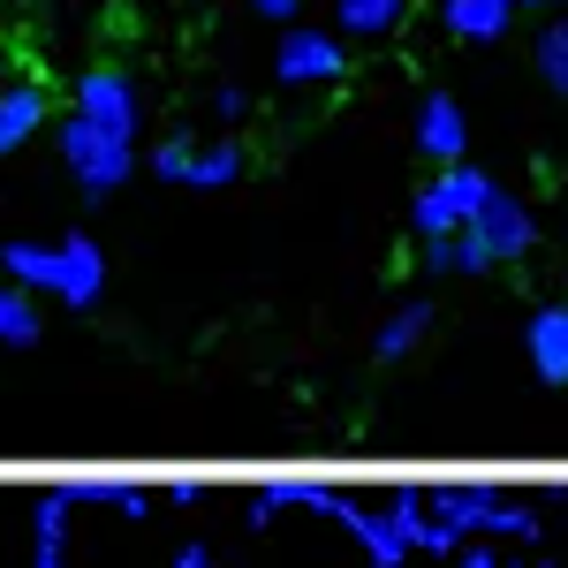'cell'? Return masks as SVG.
Instances as JSON below:
<instances>
[{
	"instance_id": "cell-12",
	"label": "cell",
	"mask_w": 568,
	"mask_h": 568,
	"mask_svg": "<svg viewBox=\"0 0 568 568\" xmlns=\"http://www.w3.org/2000/svg\"><path fill=\"white\" fill-rule=\"evenodd\" d=\"M417 258H425V273H447V281H478V273H493V251L478 243V227H455V235H433V243H417Z\"/></svg>"
},
{
	"instance_id": "cell-19",
	"label": "cell",
	"mask_w": 568,
	"mask_h": 568,
	"mask_svg": "<svg viewBox=\"0 0 568 568\" xmlns=\"http://www.w3.org/2000/svg\"><path fill=\"white\" fill-rule=\"evenodd\" d=\"M190 160H197V136L190 130H175V136L152 144V175L160 182H182V190H190Z\"/></svg>"
},
{
	"instance_id": "cell-16",
	"label": "cell",
	"mask_w": 568,
	"mask_h": 568,
	"mask_svg": "<svg viewBox=\"0 0 568 568\" xmlns=\"http://www.w3.org/2000/svg\"><path fill=\"white\" fill-rule=\"evenodd\" d=\"M425 334H433V304H402V311L387 318V326H379V342H372V349L387 356V364H402V356L417 349Z\"/></svg>"
},
{
	"instance_id": "cell-2",
	"label": "cell",
	"mask_w": 568,
	"mask_h": 568,
	"mask_svg": "<svg viewBox=\"0 0 568 568\" xmlns=\"http://www.w3.org/2000/svg\"><path fill=\"white\" fill-rule=\"evenodd\" d=\"M281 508H318V516H334V524L349 530L356 546L372 554V568H402L417 546H409V530L394 524V516H372V508H356L349 493H334V485H296V478H281V485H265L258 500H251V524H273Z\"/></svg>"
},
{
	"instance_id": "cell-18",
	"label": "cell",
	"mask_w": 568,
	"mask_h": 568,
	"mask_svg": "<svg viewBox=\"0 0 568 568\" xmlns=\"http://www.w3.org/2000/svg\"><path fill=\"white\" fill-rule=\"evenodd\" d=\"M530 61H538V77L568 99V16H554L546 31H538V45H530Z\"/></svg>"
},
{
	"instance_id": "cell-10",
	"label": "cell",
	"mask_w": 568,
	"mask_h": 568,
	"mask_svg": "<svg viewBox=\"0 0 568 568\" xmlns=\"http://www.w3.org/2000/svg\"><path fill=\"white\" fill-rule=\"evenodd\" d=\"M39 130H53V99H45V84H0V160L8 152H23Z\"/></svg>"
},
{
	"instance_id": "cell-5",
	"label": "cell",
	"mask_w": 568,
	"mask_h": 568,
	"mask_svg": "<svg viewBox=\"0 0 568 568\" xmlns=\"http://www.w3.org/2000/svg\"><path fill=\"white\" fill-rule=\"evenodd\" d=\"M433 516L455 524L463 538H470V530H500V538L538 546V516H530V508H508L493 485H433Z\"/></svg>"
},
{
	"instance_id": "cell-14",
	"label": "cell",
	"mask_w": 568,
	"mask_h": 568,
	"mask_svg": "<svg viewBox=\"0 0 568 568\" xmlns=\"http://www.w3.org/2000/svg\"><path fill=\"white\" fill-rule=\"evenodd\" d=\"M402 16H409V0H334L342 39H387V31H402Z\"/></svg>"
},
{
	"instance_id": "cell-1",
	"label": "cell",
	"mask_w": 568,
	"mask_h": 568,
	"mask_svg": "<svg viewBox=\"0 0 568 568\" xmlns=\"http://www.w3.org/2000/svg\"><path fill=\"white\" fill-rule=\"evenodd\" d=\"M0 273L31 296H53L69 311H91L106 296V251L91 235H61V243H0Z\"/></svg>"
},
{
	"instance_id": "cell-7",
	"label": "cell",
	"mask_w": 568,
	"mask_h": 568,
	"mask_svg": "<svg viewBox=\"0 0 568 568\" xmlns=\"http://www.w3.org/2000/svg\"><path fill=\"white\" fill-rule=\"evenodd\" d=\"M77 114L99 122L106 136H130L136 144V130H144V91H136L122 69H84V77H77Z\"/></svg>"
},
{
	"instance_id": "cell-22",
	"label": "cell",
	"mask_w": 568,
	"mask_h": 568,
	"mask_svg": "<svg viewBox=\"0 0 568 568\" xmlns=\"http://www.w3.org/2000/svg\"><path fill=\"white\" fill-rule=\"evenodd\" d=\"M463 568H508V561H500L493 546H463Z\"/></svg>"
},
{
	"instance_id": "cell-13",
	"label": "cell",
	"mask_w": 568,
	"mask_h": 568,
	"mask_svg": "<svg viewBox=\"0 0 568 568\" xmlns=\"http://www.w3.org/2000/svg\"><path fill=\"white\" fill-rule=\"evenodd\" d=\"M439 23H447V39H463V45H493L516 23V0H439Z\"/></svg>"
},
{
	"instance_id": "cell-24",
	"label": "cell",
	"mask_w": 568,
	"mask_h": 568,
	"mask_svg": "<svg viewBox=\"0 0 568 568\" xmlns=\"http://www.w3.org/2000/svg\"><path fill=\"white\" fill-rule=\"evenodd\" d=\"M508 568H554V561H508Z\"/></svg>"
},
{
	"instance_id": "cell-25",
	"label": "cell",
	"mask_w": 568,
	"mask_h": 568,
	"mask_svg": "<svg viewBox=\"0 0 568 568\" xmlns=\"http://www.w3.org/2000/svg\"><path fill=\"white\" fill-rule=\"evenodd\" d=\"M516 8H554V0H516Z\"/></svg>"
},
{
	"instance_id": "cell-21",
	"label": "cell",
	"mask_w": 568,
	"mask_h": 568,
	"mask_svg": "<svg viewBox=\"0 0 568 568\" xmlns=\"http://www.w3.org/2000/svg\"><path fill=\"white\" fill-rule=\"evenodd\" d=\"M251 8H258L265 23H296V8H304V0H251Z\"/></svg>"
},
{
	"instance_id": "cell-20",
	"label": "cell",
	"mask_w": 568,
	"mask_h": 568,
	"mask_svg": "<svg viewBox=\"0 0 568 568\" xmlns=\"http://www.w3.org/2000/svg\"><path fill=\"white\" fill-rule=\"evenodd\" d=\"M243 114H251V99H243L235 84H220L213 91V122H243Z\"/></svg>"
},
{
	"instance_id": "cell-6",
	"label": "cell",
	"mask_w": 568,
	"mask_h": 568,
	"mask_svg": "<svg viewBox=\"0 0 568 568\" xmlns=\"http://www.w3.org/2000/svg\"><path fill=\"white\" fill-rule=\"evenodd\" d=\"M349 77V53L334 31H311V23H288L281 45H273V84L304 91V84H342Z\"/></svg>"
},
{
	"instance_id": "cell-17",
	"label": "cell",
	"mask_w": 568,
	"mask_h": 568,
	"mask_svg": "<svg viewBox=\"0 0 568 568\" xmlns=\"http://www.w3.org/2000/svg\"><path fill=\"white\" fill-rule=\"evenodd\" d=\"M235 175H243V144H235V136L197 144V160H190V190H227Z\"/></svg>"
},
{
	"instance_id": "cell-11",
	"label": "cell",
	"mask_w": 568,
	"mask_h": 568,
	"mask_svg": "<svg viewBox=\"0 0 568 568\" xmlns=\"http://www.w3.org/2000/svg\"><path fill=\"white\" fill-rule=\"evenodd\" d=\"M524 349H530V372L546 387H568V304H538L524 326Z\"/></svg>"
},
{
	"instance_id": "cell-9",
	"label": "cell",
	"mask_w": 568,
	"mask_h": 568,
	"mask_svg": "<svg viewBox=\"0 0 568 568\" xmlns=\"http://www.w3.org/2000/svg\"><path fill=\"white\" fill-rule=\"evenodd\" d=\"M417 152H425L433 168L470 160V122H463V106H455L447 91H425V99H417Z\"/></svg>"
},
{
	"instance_id": "cell-4",
	"label": "cell",
	"mask_w": 568,
	"mask_h": 568,
	"mask_svg": "<svg viewBox=\"0 0 568 568\" xmlns=\"http://www.w3.org/2000/svg\"><path fill=\"white\" fill-rule=\"evenodd\" d=\"M493 205V175L470 168V160H455V168H439L425 190H417V205H409V227H417V243H433V235H455V227H470V220Z\"/></svg>"
},
{
	"instance_id": "cell-8",
	"label": "cell",
	"mask_w": 568,
	"mask_h": 568,
	"mask_svg": "<svg viewBox=\"0 0 568 568\" xmlns=\"http://www.w3.org/2000/svg\"><path fill=\"white\" fill-rule=\"evenodd\" d=\"M470 227H478V243L500 265H516V258H530V251H538V213H530L524 197H508V190H493V205H485Z\"/></svg>"
},
{
	"instance_id": "cell-15",
	"label": "cell",
	"mask_w": 568,
	"mask_h": 568,
	"mask_svg": "<svg viewBox=\"0 0 568 568\" xmlns=\"http://www.w3.org/2000/svg\"><path fill=\"white\" fill-rule=\"evenodd\" d=\"M39 334H45V318H39V296L8 281V288H0V342H8V349H31Z\"/></svg>"
},
{
	"instance_id": "cell-3",
	"label": "cell",
	"mask_w": 568,
	"mask_h": 568,
	"mask_svg": "<svg viewBox=\"0 0 568 568\" xmlns=\"http://www.w3.org/2000/svg\"><path fill=\"white\" fill-rule=\"evenodd\" d=\"M53 144H61V160H69V175H77L84 197H114V190L136 175L130 136H106L99 122H84L77 106H69V122H53Z\"/></svg>"
},
{
	"instance_id": "cell-23",
	"label": "cell",
	"mask_w": 568,
	"mask_h": 568,
	"mask_svg": "<svg viewBox=\"0 0 568 568\" xmlns=\"http://www.w3.org/2000/svg\"><path fill=\"white\" fill-rule=\"evenodd\" d=\"M175 568H213V554L205 546H175Z\"/></svg>"
}]
</instances>
